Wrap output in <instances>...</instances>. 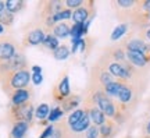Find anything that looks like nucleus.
I'll return each instance as SVG.
<instances>
[{
    "mask_svg": "<svg viewBox=\"0 0 150 138\" xmlns=\"http://www.w3.org/2000/svg\"><path fill=\"white\" fill-rule=\"evenodd\" d=\"M31 73L28 69L20 70V71H14V73H10V74L4 75L0 78V85H1V89L6 95L10 98L16 91L18 89H24V88H28V85L31 82Z\"/></svg>",
    "mask_w": 150,
    "mask_h": 138,
    "instance_id": "nucleus-1",
    "label": "nucleus"
},
{
    "mask_svg": "<svg viewBox=\"0 0 150 138\" xmlns=\"http://www.w3.org/2000/svg\"><path fill=\"white\" fill-rule=\"evenodd\" d=\"M115 81V78L112 77L110 73L107 71V69L103 66L100 61H97L91 71V81H89V91L91 89H100L103 91V88L108 85L110 82Z\"/></svg>",
    "mask_w": 150,
    "mask_h": 138,
    "instance_id": "nucleus-2",
    "label": "nucleus"
},
{
    "mask_svg": "<svg viewBox=\"0 0 150 138\" xmlns=\"http://www.w3.org/2000/svg\"><path fill=\"white\" fill-rule=\"evenodd\" d=\"M33 116H35V107H33L32 102L21 105V106H13L11 105L8 107V113H7V119L13 126L20 122H27L31 124Z\"/></svg>",
    "mask_w": 150,
    "mask_h": 138,
    "instance_id": "nucleus-3",
    "label": "nucleus"
},
{
    "mask_svg": "<svg viewBox=\"0 0 150 138\" xmlns=\"http://www.w3.org/2000/svg\"><path fill=\"white\" fill-rule=\"evenodd\" d=\"M24 69H28V60H27V57H25L24 50H22V48H21L8 61L0 63V78L7 74H10V73L20 71V70H24Z\"/></svg>",
    "mask_w": 150,
    "mask_h": 138,
    "instance_id": "nucleus-4",
    "label": "nucleus"
},
{
    "mask_svg": "<svg viewBox=\"0 0 150 138\" xmlns=\"http://www.w3.org/2000/svg\"><path fill=\"white\" fill-rule=\"evenodd\" d=\"M21 49L11 35H0V63L8 61Z\"/></svg>",
    "mask_w": 150,
    "mask_h": 138,
    "instance_id": "nucleus-5",
    "label": "nucleus"
},
{
    "mask_svg": "<svg viewBox=\"0 0 150 138\" xmlns=\"http://www.w3.org/2000/svg\"><path fill=\"white\" fill-rule=\"evenodd\" d=\"M65 6L63 0H45L39 3V11H38V18H45V17H54L57 13L64 10Z\"/></svg>",
    "mask_w": 150,
    "mask_h": 138,
    "instance_id": "nucleus-6",
    "label": "nucleus"
},
{
    "mask_svg": "<svg viewBox=\"0 0 150 138\" xmlns=\"http://www.w3.org/2000/svg\"><path fill=\"white\" fill-rule=\"evenodd\" d=\"M46 32L40 25H33L31 29H28L24 34L22 38V46L27 48V46H38V45H42L45 38H46Z\"/></svg>",
    "mask_w": 150,
    "mask_h": 138,
    "instance_id": "nucleus-7",
    "label": "nucleus"
},
{
    "mask_svg": "<svg viewBox=\"0 0 150 138\" xmlns=\"http://www.w3.org/2000/svg\"><path fill=\"white\" fill-rule=\"evenodd\" d=\"M122 48L131 52H139L146 56H150V43L140 36H128L122 43Z\"/></svg>",
    "mask_w": 150,
    "mask_h": 138,
    "instance_id": "nucleus-8",
    "label": "nucleus"
},
{
    "mask_svg": "<svg viewBox=\"0 0 150 138\" xmlns=\"http://www.w3.org/2000/svg\"><path fill=\"white\" fill-rule=\"evenodd\" d=\"M95 16V1H85V4L72 11V21L74 24H83Z\"/></svg>",
    "mask_w": 150,
    "mask_h": 138,
    "instance_id": "nucleus-9",
    "label": "nucleus"
},
{
    "mask_svg": "<svg viewBox=\"0 0 150 138\" xmlns=\"http://www.w3.org/2000/svg\"><path fill=\"white\" fill-rule=\"evenodd\" d=\"M71 95V88H70V80H68V75H64L61 81H60L59 84L56 85L52 91V96H53V99L57 103H61V102L67 99L68 96Z\"/></svg>",
    "mask_w": 150,
    "mask_h": 138,
    "instance_id": "nucleus-10",
    "label": "nucleus"
},
{
    "mask_svg": "<svg viewBox=\"0 0 150 138\" xmlns=\"http://www.w3.org/2000/svg\"><path fill=\"white\" fill-rule=\"evenodd\" d=\"M132 99H134V84L124 82L122 88H121V91H120V94L117 96V103H118L120 110L125 112L127 106L132 102Z\"/></svg>",
    "mask_w": 150,
    "mask_h": 138,
    "instance_id": "nucleus-11",
    "label": "nucleus"
},
{
    "mask_svg": "<svg viewBox=\"0 0 150 138\" xmlns=\"http://www.w3.org/2000/svg\"><path fill=\"white\" fill-rule=\"evenodd\" d=\"M33 96V91L32 88H24V89H18L16 91L13 95L10 96V101H11V105L13 106H21V105H25V103H29L32 102Z\"/></svg>",
    "mask_w": 150,
    "mask_h": 138,
    "instance_id": "nucleus-12",
    "label": "nucleus"
},
{
    "mask_svg": "<svg viewBox=\"0 0 150 138\" xmlns=\"http://www.w3.org/2000/svg\"><path fill=\"white\" fill-rule=\"evenodd\" d=\"M127 54V61L131 66H134L135 69H143L150 63V56H146L139 52H131V50H125Z\"/></svg>",
    "mask_w": 150,
    "mask_h": 138,
    "instance_id": "nucleus-13",
    "label": "nucleus"
},
{
    "mask_svg": "<svg viewBox=\"0 0 150 138\" xmlns=\"http://www.w3.org/2000/svg\"><path fill=\"white\" fill-rule=\"evenodd\" d=\"M85 109L88 110V113H89V117H91V122L93 126L100 127V126H103V124L106 123L107 117L104 116V113L97 106H85Z\"/></svg>",
    "mask_w": 150,
    "mask_h": 138,
    "instance_id": "nucleus-14",
    "label": "nucleus"
},
{
    "mask_svg": "<svg viewBox=\"0 0 150 138\" xmlns=\"http://www.w3.org/2000/svg\"><path fill=\"white\" fill-rule=\"evenodd\" d=\"M81 103V98L78 95H72L71 94L67 99H64V101L60 103V107L63 109V112L65 113H68V112H74L76 110V107H78V105Z\"/></svg>",
    "mask_w": 150,
    "mask_h": 138,
    "instance_id": "nucleus-15",
    "label": "nucleus"
},
{
    "mask_svg": "<svg viewBox=\"0 0 150 138\" xmlns=\"http://www.w3.org/2000/svg\"><path fill=\"white\" fill-rule=\"evenodd\" d=\"M29 127H31V124L27 122L16 123V124L13 126V128H11L10 138H25Z\"/></svg>",
    "mask_w": 150,
    "mask_h": 138,
    "instance_id": "nucleus-16",
    "label": "nucleus"
},
{
    "mask_svg": "<svg viewBox=\"0 0 150 138\" xmlns=\"http://www.w3.org/2000/svg\"><path fill=\"white\" fill-rule=\"evenodd\" d=\"M106 56H108L111 60L118 61V63H124V61H127L125 49H124L122 46H112V48H108Z\"/></svg>",
    "mask_w": 150,
    "mask_h": 138,
    "instance_id": "nucleus-17",
    "label": "nucleus"
},
{
    "mask_svg": "<svg viewBox=\"0 0 150 138\" xmlns=\"http://www.w3.org/2000/svg\"><path fill=\"white\" fill-rule=\"evenodd\" d=\"M70 32H71V27L68 25V22L63 21L56 24V27L52 31V35L56 36L57 39H65L67 36H70Z\"/></svg>",
    "mask_w": 150,
    "mask_h": 138,
    "instance_id": "nucleus-18",
    "label": "nucleus"
},
{
    "mask_svg": "<svg viewBox=\"0 0 150 138\" xmlns=\"http://www.w3.org/2000/svg\"><path fill=\"white\" fill-rule=\"evenodd\" d=\"M85 110H86V109H85ZM91 126H92V124H91V117H89V113H88V110H86L85 116L82 117V119H81L76 124H74L70 130H71V133H72V134H81V133H85V131L91 127Z\"/></svg>",
    "mask_w": 150,
    "mask_h": 138,
    "instance_id": "nucleus-19",
    "label": "nucleus"
},
{
    "mask_svg": "<svg viewBox=\"0 0 150 138\" xmlns=\"http://www.w3.org/2000/svg\"><path fill=\"white\" fill-rule=\"evenodd\" d=\"M122 84H124V81H118V80L112 81V82H110L108 85H106V87L103 88V92H104L108 98L117 99L118 94H120V91L122 88Z\"/></svg>",
    "mask_w": 150,
    "mask_h": 138,
    "instance_id": "nucleus-20",
    "label": "nucleus"
},
{
    "mask_svg": "<svg viewBox=\"0 0 150 138\" xmlns=\"http://www.w3.org/2000/svg\"><path fill=\"white\" fill-rule=\"evenodd\" d=\"M25 0H7L6 1V10L11 14H17L25 9Z\"/></svg>",
    "mask_w": 150,
    "mask_h": 138,
    "instance_id": "nucleus-21",
    "label": "nucleus"
},
{
    "mask_svg": "<svg viewBox=\"0 0 150 138\" xmlns=\"http://www.w3.org/2000/svg\"><path fill=\"white\" fill-rule=\"evenodd\" d=\"M114 127H115V122L114 120H110L107 119L106 123L99 127V131H100V138H111L112 134H114Z\"/></svg>",
    "mask_w": 150,
    "mask_h": 138,
    "instance_id": "nucleus-22",
    "label": "nucleus"
},
{
    "mask_svg": "<svg viewBox=\"0 0 150 138\" xmlns=\"http://www.w3.org/2000/svg\"><path fill=\"white\" fill-rule=\"evenodd\" d=\"M85 113H86L85 107H83V109H76V110L71 112L70 116L67 117V124H68V127L71 128L72 126H74V124H76V123L79 122L82 117L85 116Z\"/></svg>",
    "mask_w": 150,
    "mask_h": 138,
    "instance_id": "nucleus-23",
    "label": "nucleus"
},
{
    "mask_svg": "<svg viewBox=\"0 0 150 138\" xmlns=\"http://www.w3.org/2000/svg\"><path fill=\"white\" fill-rule=\"evenodd\" d=\"M49 113H50V107H49L47 103H40V105L35 109V117H36L39 122L47 120Z\"/></svg>",
    "mask_w": 150,
    "mask_h": 138,
    "instance_id": "nucleus-24",
    "label": "nucleus"
},
{
    "mask_svg": "<svg viewBox=\"0 0 150 138\" xmlns=\"http://www.w3.org/2000/svg\"><path fill=\"white\" fill-rule=\"evenodd\" d=\"M70 53H71V50L68 48V45H60L59 48L53 52V57L56 60H65V59H68Z\"/></svg>",
    "mask_w": 150,
    "mask_h": 138,
    "instance_id": "nucleus-25",
    "label": "nucleus"
},
{
    "mask_svg": "<svg viewBox=\"0 0 150 138\" xmlns=\"http://www.w3.org/2000/svg\"><path fill=\"white\" fill-rule=\"evenodd\" d=\"M43 46L46 49H49V50H52V53H53L56 49L60 46V43H59V39L56 36H53L52 34H49V35H46V38H45V41H43L42 43Z\"/></svg>",
    "mask_w": 150,
    "mask_h": 138,
    "instance_id": "nucleus-26",
    "label": "nucleus"
},
{
    "mask_svg": "<svg viewBox=\"0 0 150 138\" xmlns=\"http://www.w3.org/2000/svg\"><path fill=\"white\" fill-rule=\"evenodd\" d=\"M127 31H128V24H125V22H121L120 25H117L115 27V29L112 31L111 34V41H118L120 38H122L125 34H127Z\"/></svg>",
    "mask_w": 150,
    "mask_h": 138,
    "instance_id": "nucleus-27",
    "label": "nucleus"
},
{
    "mask_svg": "<svg viewBox=\"0 0 150 138\" xmlns=\"http://www.w3.org/2000/svg\"><path fill=\"white\" fill-rule=\"evenodd\" d=\"M0 24L6 28H11L13 24H14V14H11L7 10H4L0 14Z\"/></svg>",
    "mask_w": 150,
    "mask_h": 138,
    "instance_id": "nucleus-28",
    "label": "nucleus"
},
{
    "mask_svg": "<svg viewBox=\"0 0 150 138\" xmlns=\"http://www.w3.org/2000/svg\"><path fill=\"white\" fill-rule=\"evenodd\" d=\"M64 116V112L60 106H56L53 110H50L49 113V117H47V122L49 123H57L61 120V117Z\"/></svg>",
    "mask_w": 150,
    "mask_h": 138,
    "instance_id": "nucleus-29",
    "label": "nucleus"
},
{
    "mask_svg": "<svg viewBox=\"0 0 150 138\" xmlns=\"http://www.w3.org/2000/svg\"><path fill=\"white\" fill-rule=\"evenodd\" d=\"M70 35L72 36V39H82V36L85 35V32H83V24H72Z\"/></svg>",
    "mask_w": 150,
    "mask_h": 138,
    "instance_id": "nucleus-30",
    "label": "nucleus"
},
{
    "mask_svg": "<svg viewBox=\"0 0 150 138\" xmlns=\"http://www.w3.org/2000/svg\"><path fill=\"white\" fill-rule=\"evenodd\" d=\"M53 18L56 22H63V21H67V20H71L72 18V10L64 9V10H61L60 13H57Z\"/></svg>",
    "mask_w": 150,
    "mask_h": 138,
    "instance_id": "nucleus-31",
    "label": "nucleus"
},
{
    "mask_svg": "<svg viewBox=\"0 0 150 138\" xmlns=\"http://www.w3.org/2000/svg\"><path fill=\"white\" fill-rule=\"evenodd\" d=\"M85 4V0H64V6L65 9H70V10H76Z\"/></svg>",
    "mask_w": 150,
    "mask_h": 138,
    "instance_id": "nucleus-32",
    "label": "nucleus"
},
{
    "mask_svg": "<svg viewBox=\"0 0 150 138\" xmlns=\"http://www.w3.org/2000/svg\"><path fill=\"white\" fill-rule=\"evenodd\" d=\"M85 138H100V131H99V127L92 124L91 127L85 131Z\"/></svg>",
    "mask_w": 150,
    "mask_h": 138,
    "instance_id": "nucleus-33",
    "label": "nucleus"
},
{
    "mask_svg": "<svg viewBox=\"0 0 150 138\" xmlns=\"http://www.w3.org/2000/svg\"><path fill=\"white\" fill-rule=\"evenodd\" d=\"M54 133V124H49L47 127L42 131V134L39 135V138H52Z\"/></svg>",
    "mask_w": 150,
    "mask_h": 138,
    "instance_id": "nucleus-34",
    "label": "nucleus"
},
{
    "mask_svg": "<svg viewBox=\"0 0 150 138\" xmlns=\"http://www.w3.org/2000/svg\"><path fill=\"white\" fill-rule=\"evenodd\" d=\"M138 6H139V9L143 11V13H147V14H150V0L138 1Z\"/></svg>",
    "mask_w": 150,
    "mask_h": 138,
    "instance_id": "nucleus-35",
    "label": "nucleus"
},
{
    "mask_svg": "<svg viewBox=\"0 0 150 138\" xmlns=\"http://www.w3.org/2000/svg\"><path fill=\"white\" fill-rule=\"evenodd\" d=\"M31 80H32V82L35 85L42 84V80H43L42 73H32V75H31Z\"/></svg>",
    "mask_w": 150,
    "mask_h": 138,
    "instance_id": "nucleus-36",
    "label": "nucleus"
},
{
    "mask_svg": "<svg viewBox=\"0 0 150 138\" xmlns=\"http://www.w3.org/2000/svg\"><path fill=\"white\" fill-rule=\"evenodd\" d=\"M142 34H140V38H143L146 42L150 43V27L146 28V29H143V31H140Z\"/></svg>",
    "mask_w": 150,
    "mask_h": 138,
    "instance_id": "nucleus-37",
    "label": "nucleus"
},
{
    "mask_svg": "<svg viewBox=\"0 0 150 138\" xmlns=\"http://www.w3.org/2000/svg\"><path fill=\"white\" fill-rule=\"evenodd\" d=\"M145 133H146V137H147V138H150V120H149V122H147V124H146Z\"/></svg>",
    "mask_w": 150,
    "mask_h": 138,
    "instance_id": "nucleus-38",
    "label": "nucleus"
},
{
    "mask_svg": "<svg viewBox=\"0 0 150 138\" xmlns=\"http://www.w3.org/2000/svg\"><path fill=\"white\" fill-rule=\"evenodd\" d=\"M4 10H6V1H1V0H0V14Z\"/></svg>",
    "mask_w": 150,
    "mask_h": 138,
    "instance_id": "nucleus-39",
    "label": "nucleus"
},
{
    "mask_svg": "<svg viewBox=\"0 0 150 138\" xmlns=\"http://www.w3.org/2000/svg\"><path fill=\"white\" fill-rule=\"evenodd\" d=\"M32 73H42V69L39 66H33L32 67Z\"/></svg>",
    "mask_w": 150,
    "mask_h": 138,
    "instance_id": "nucleus-40",
    "label": "nucleus"
},
{
    "mask_svg": "<svg viewBox=\"0 0 150 138\" xmlns=\"http://www.w3.org/2000/svg\"><path fill=\"white\" fill-rule=\"evenodd\" d=\"M3 31H4V27H3V25L0 24V34H3Z\"/></svg>",
    "mask_w": 150,
    "mask_h": 138,
    "instance_id": "nucleus-41",
    "label": "nucleus"
},
{
    "mask_svg": "<svg viewBox=\"0 0 150 138\" xmlns=\"http://www.w3.org/2000/svg\"><path fill=\"white\" fill-rule=\"evenodd\" d=\"M52 138H53V137H52Z\"/></svg>",
    "mask_w": 150,
    "mask_h": 138,
    "instance_id": "nucleus-42",
    "label": "nucleus"
}]
</instances>
